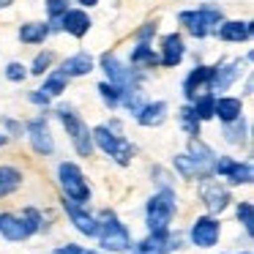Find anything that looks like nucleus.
<instances>
[{
    "label": "nucleus",
    "instance_id": "nucleus-20",
    "mask_svg": "<svg viewBox=\"0 0 254 254\" xmlns=\"http://www.w3.org/2000/svg\"><path fill=\"white\" fill-rule=\"evenodd\" d=\"M167 101H148V104H142V110L137 112V123L142 128H153V126H161V123L167 121Z\"/></svg>",
    "mask_w": 254,
    "mask_h": 254
},
{
    "label": "nucleus",
    "instance_id": "nucleus-14",
    "mask_svg": "<svg viewBox=\"0 0 254 254\" xmlns=\"http://www.w3.org/2000/svg\"><path fill=\"white\" fill-rule=\"evenodd\" d=\"M178 235L172 238L170 230H159V232H150L145 241H139L134 246V254H170L172 249H178Z\"/></svg>",
    "mask_w": 254,
    "mask_h": 254
},
{
    "label": "nucleus",
    "instance_id": "nucleus-4",
    "mask_svg": "<svg viewBox=\"0 0 254 254\" xmlns=\"http://www.w3.org/2000/svg\"><path fill=\"white\" fill-rule=\"evenodd\" d=\"M178 210V197L172 189H161L156 191L153 197L148 199V208H145V221H148V230L150 232H159V230H170V221Z\"/></svg>",
    "mask_w": 254,
    "mask_h": 254
},
{
    "label": "nucleus",
    "instance_id": "nucleus-9",
    "mask_svg": "<svg viewBox=\"0 0 254 254\" xmlns=\"http://www.w3.org/2000/svg\"><path fill=\"white\" fill-rule=\"evenodd\" d=\"M25 131H28L30 148H33L39 156H52L55 153V139H52L47 118H33V121H28L25 123Z\"/></svg>",
    "mask_w": 254,
    "mask_h": 254
},
{
    "label": "nucleus",
    "instance_id": "nucleus-31",
    "mask_svg": "<svg viewBox=\"0 0 254 254\" xmlns=\"http://www.w3.org/2000/svg\"><path fill=\"white\" fill-rule=\"evenodd\" d=\"M99 96H101V101H104L110 110H118V107H121V99H123V88L104 79V82H99Z\"/></svg>",
    "mask_w": 254,
    "mask_h": 254
},
{
    "label": "nucleus",
    "instance_id": "nucleus-23",
    "mask_svg": "<svg viewBox=\"0 0 254 254\" xmlns=\"http://www.w3.org/2000/svg\"><path fill=\"white\" fill-rule=\"evenodd\" d=\"M50 33H52V28H50V22H25L22 28H19V41L22 44H44L47 39H50Z\"/></svg>",
    "mask_w": 254,
    "mask_h": 254
},
{
    "label": "nucleus",
    "instance_id": "nucleus-26",
    "mask_svg": "<svg viewBox=\"0 0 254 254\" xmlns=\"http://www.w3.org/2000/svg\"><path fill=\"white\" fill-rule=\"evenodd\" d=\"M68 82H71V79H68L63 71H58V68H55V71H50V74L44 77V82H41L39 90H41L44 96H50V99H55V96H63V93H66Z\"/></svg>",
    "mask_w": 254,
    "mask_h": 254
},
{
    "label": "nucleus",
    "instance_id": "nucleus-21",
    "mask_svg": "<svg viewBox=\"0 0 254 254\" xmlns=\"http://www.w3.org/2000/svg\"><path fill=\"white\" fill-rule=\"evenodd\" d=\"M0 235L6 238V241H25V238H30L28 227H25L22 216L17 213H0Z\"/></svg>",
    "mask_w": 254,
    "mask_h": 254
},
{
    "label": "nucleus",
    "instance_id": "nucleus-2",
    "mask_svg": "<svg viewBox=\"0 0 254 254\" xmlns=\"http://www.w3.org/2000/svg\"><path fill=\"white\" fill-rule=\"evenodd\" d=\"M178 22H181V28H186L189 36L205 39V36L216 33V28L224 22V11L219 6H199V8H191V11H181Z\"/></svg>",
    "mask_w": 254,
    "mask_h": 254
},
{
    "label": "nucleus",
    "instance_id": "nucleus-1",
    "mask_svg": "<svg viewBox=\"0 0 254 254\" xmlns=\"http://www.w3.org/2000/svg\"><path fill=\"white\" fill-rule=\"evenodd\" d=\"M96 219H99V232H96V238H99L104 252L121 254V252H128V249H131V235H128L126 224H123L112 210H101Z\"/></svg>",
    "mask_w": 254,
    "mask_h": 254
},
{
    "label": "nucleus",
    "instance_id": "nucleus-7",
    "mask_svg": "<svg viewBox=\"0 0 254 254\" xmlns=\"http://www.w3.org/2000/svg\"><path fill=\"white\" fill-rule=\"evenodd\" d=\"M101 68H104L107 74V82L112 85H121L123 90H131V88H139V82H142V71L134 66H126V63H121L112 52H104V55L99 58Z\"/></svg>",
    "mask_w": 254,
    "mask_h": 254
},
{
    "label": "nucleus",
    "instance_id": "nucleus-43",
    "mask_svg": "<svg viewBox=\"0 0 254 254\" xmlns=\"http://www.w3.org/2000/svg\"><path fill=\"white\" fill-rule=\"evenodd\" d=\"M77 254H99V252H88V249H82V246H79V249H77Z\"/></svg>",
    "mask_w": 254,
    "mask_h": 254
},
{
    "label": "nucleus",
    "instance_id": "nucleus-39",
    "mask_svg": "<svg viewBox=\"0 0 254 254\" xmlns=\"http://www.w3.org/2000/svg\"><path fill=\"white\" fill-rule=\"evenodd\" d=\"M0 126L8 131V137H22V131H25V123L14 121V118H0Z\"/></svg>",
    "mask_w": 254,
    "mask_h": 254
},
{
    "label": "nucleus",
    "instance_id": "nucleus-11",
    "mask_svg": "<svg viewBox=\"0 0 254 254\" xmlns=\"http://www.w3.org/2000/svg\"><path fill=\"white\" fill-rule=\"evenodd\" d=\"M210 77H213V66H202V63H197L194 71H189V77L183 79V96H186L189 104H191L197 96L210 93Z\"/></svg>",
    "mask_w": 254,
    "mask_h": 254
},
{
    "label": "nucleus",
    "instance_id": "nucleus-40",
    "mask_svg": "<svg viewBox=\"0 0 254 254\" xmlns=\"http://www.w3.org/2000/svg\"><path fill=\"white\" fill-rule=\"evenodd\" d=\"M30 101H33V104H41V107H47V104H50V96H44L41 90H30Z\"/></svg>",
    "mask_w": 254,
    "mask_h": 254
},
{
    "label": "nucleus",
    "instance_id": "nucleus-10",
    "mask_svg": "<svg viewBox=\"0 0 254 254\" xmlns=\"http://www.w3.org/2000/svg\"><path fill=\"white\" fill-rule=\"evenodd\" d=\"M219 235H221V224L216 216L208 213V216H197L194 219V224H191V243L194 246L210 249V246H216Z\"/></svg>",
    "mask_w": 254,
    "mask_h": 254
},
{
    "label": "nucleus",
    "instance_id": "nucleus-19",
    "mask_svg": "<svg viewBox=\"0 0 254 254\" xmlns=\"http://www.w3.org/2000/svg\"><path fill=\"white\" fill-rule=\"evenodd\" d=\"M93 66H96V61L88 52H77V55L66 58V61L58 66V71H63L68 79H74V77H88V74L93 71Z\"/></svg>",
    "mask_w": 254,
    "mask_h": 254
},
{
    "label": "nucleus",
    "instance_id": "nucleus-25",
    "mask_svg": "<svg viewBox=\"0 0 254 254\" xmlns=\"http://www.w3.org/2000/svg\"><path fill=\"white\" fill-rule=\"evenodd\" d=\"M131 66L145 71V68H156L159 66V52L153 50L150 44H137L131 50Z\"/></svg>",
    "mask_w": 254,
    "mask_h": 254
},
{
    "label": "nucleus",
    "instance_id": "nucleus-36",
    "mask_svg": "<svg viewBox=\"0 0 254 254\" xmlns=\"http://www.w3.org/2000/svg\"><path fill=\"white\" fill-rule=\"evenodd\" d=\"M19 216H22V221H25V227H28L30 235H33V232H39L41 224H44V219H41V213H39L36 208H25Z\"/></svg>",
    "mask_w": 254,
    "mask_h": 254
},
{
    "label": "nucleus",
    "instance_id": "nucleus-34",
    "mask_svg": "<svg viewBox=\"0 0 254 254\" xmlns=\"http://www.w3.org/2000/svg\"><path fill=\"white\" fill-rule=\"evenodd\" d=\"M238 221L243 224L246 235L252 238V235H254V205H252V199H243V202H238Z\"/></svg>",
    "mask_w": 254,
    "mask_h": 254
},
{
    "label": "nucleus",
    "instance_id": "nucleus-15",
    "mask_svg": "<svg viewBox=\"0 0 254 254\" xmlns=\"http://www.w3.org/2000/svg\"><path fill=\"white\" fill-rule=\"evenodd\" d=\"M183 55H186V41L181 33H167L161 39V50H159V66L164 68H175L181 66Z\"/></svg>",
    "mask_w": 254,
    "mask_h": 254
},
{
    "label": "nucleus",
    "instance_id": "nucleus-28",
    "mask_svg": "<svg viewBox=\"0 0 254 254\" xmlns=\"http://www.w3.org/2000/svg\"><path fill=\"white\" fill-rule=\"evenodd\" d=\"M221 131H224L227 142L230 145H243L246 142V121H243V115L238 118V121H230V123H221Z\"/></svg>",
    "mask_w": 254,
    "mask_h": 254
},
{
    "label": "nucleus",
    "instance_id": "nucleus-45",
    "mask_svg": "<svg viewBox=\"0 0 254 254\" xmlns=\"http://www.w3.org/2000/svg\"><path fill=\"white\" fill-rule=\"evenodd\" d=\"M243 254H249V252H243Z\"/></svg>",
    "mask_w": 254,
    "mask_h": 254
},
{
    "label": "nucleus",
    "instance_id": "nucleus-17",
    "mask_svg": "<svg viewBox=\"0 0 254 254\" xmlns=\"http://www.w3.org/2000/svg\"><path fill=\"white\" fill-rule=\"evenodd\" d=\"M189 156H191L194 167H197V175H199L197 181H202V178H210V175H213L216 153H213V150H210L199 137H191V139H189Z\"/></svg>",
    "mask_w": 254,
    "mask_h": 254
},
{
    "label": "nucleus",
    "instance_id": "nucleus-22",
    "mask_svg": "<svg viewBox=\"0 0 254 254\" xmlns=\"http://www.w3.org/2000/svg\"><path fill=\"white\" fill-rule=\"evenodd\" d=\"M243 115V101L235 99V96H219L213 104V118H219L221 123L238 121Z\"/></svg>",
    "mask_w": 254,
    "mask_h": 254
},
{
    "label": "nucleus",
    "instance_id": "nucleus-3",
    "mask_svg": "<svg viewBox=\"0 0 254 254\" xmlns=\"http://www.w3.org/2000/svg\"><path fill=\"white\" fill-rule=\"evenodd\" d=\"M90 137H93V145H99V148L104 150L110 159H115V164H121V167H128L134 159V153H137V148L110 126L90 128Z\"/></svg>",
    "mask_w": 254,
    "mask_h": 254
},
{
    "label": "nucleus",
    "instance_id": "nucleus-32",
    "mask_svg": "<svg viewBox=\"0 0 254 254\" xmlns=\"http://www.w3.org/2000/svg\"><path fill=\"white\" fill-rule=\"evenodd\" d=\"M52 63H55V52H52V50H44V52H39V55L33 58L28 74H33V77H44V71H50Z\"/></svg>",
    "mask_w": 254,
    "mask_h": 254
},
{
    "label": "nucleus",
    "instance_id": "nucleus-44",
    "mask_svg": "<svg viewBox=\"0 0 254 254\" xmlns=\"http://www.w3.org/2000/svg\"><path fill=\"white\" fill-rule=\"evenodd\" d=\"M3 145H6V134H0V148H3Z\"/></svg>",
    "mask_w": 254,
    "mask_h": 254
},
{
    "label": "nucleus",
    "instance_id": "nucleus-27",
    "mask_svg": "<svg viewBox=\"0 0 254 254\" xmlns=\"http://www.w3.org/2000/svg\"><path fill=\"white\" fill-rule=\"evenodd\" d=\"M227 181H230V186H249V183L254 181V170H252V161H238L230 167V172H227Z\"/></svg>",
    "mask_w": 254,
    "mask_h": 254
},
{
    "label": "nucleus",
    "instance_id": "nucleus-12",
    "mask_svg": "<svg viewBox=\"0 0 254 254\" xmlns=\"http://www.w3.org/2000/svg\"><path fill=\"white\" fill-rule=\"evenodd\" d=\"M63 210L68 213V219L77 227V232H82V235H88V238H96V232H99V219H96L93 213H88L85 205H77V202L63 197Z\"/></svg>",
    "mask_w": 254,
    "mask_h": 254
},
{
    "label": "nucleus",
    "instance_id": "nucleus-5",
    "mask_svg": "<svg viewBox=\"0 0 254 254\" xmlns=\"http://www.w3.org/2000/svg\"><path fill=\"white\" fill-rule=\"evenodd\" d=\"M58 181H61V191L66 199H71V202H77V205L90 202V186H88V181H85L82 170H79L74 161H63V164L58 167Z\"/></svg>",
    "mask_w": 254,
    "mask_h": 254
},
{
    "label": "nucleus",
    "instance_id": "nucleus-33",
    "mask_svg": "<svg viewBox=\"0 0 254 254\" xmlns=\"http://www.w3.org/2000/svg\"><path fill=\"white\" fill-rule=\"evenodd\" d=\"M172 164H175L178 172H181L183 181H197V178H199L197 175V167H194V161H191V156H189V153H178Z\"/></svg>",
    "mask_w": 254,
    "mask_h": 254
},
{
    "label": "nucleus",
    "instance_id": "nucleus-13",
    "mask_svg": "<svg viewBox=\"0 0 254 254\" xmlns=\"http://www.w3.org/2000/svg\"><path fill=\"white\" fill-rule=\"evenodd\" d=\"M241 61H227L213 66V77H210V93H224L241 79Z\"/></svg>",
    "mask_w": 254,
    "mask_h": 254
},
{
    "label": "nucleus",
    "instance_id": "nucleus-30",
    "mask_svg": "<svg viewBox=\"0 0 254 254\" xmlns=\"http://www.w3.org/2000/svg\"><path fill=\"white\" fill-rule=\"evenodd\" d=\"M178 121H181V128L189 134V137H199V128H202V121H199V118L194 115L191 104L181 107V115H178Z\"/></svg>",
    "mask_w": 254,
    "mask_h": 254
},
{
    "label": "nucleus",
    "instance_id": "nucleus-35",
    "mask_svg": "<svg viewBox=\"0 0 254 254\" xmlns=\"http://www.w3.org/2000/svg\"><path fill=\"white\" fill-rule=\"evenodd\" d=\"M47 8V17H50V22H58V19L63 17V14L71 8V0H47L44 3Z\"/></svg>",
    "mask_w": 254,
    "mask_h": 254
},
{
    "label": "nucleus",
    "instance_id": "nucleus-18",
    "mask_svg": "<svg viewBox=\"0 0 254 254\" xmlns=\"http://www.w3.org/2000/svg\"><path fill=\"white\" fill-rule=\"evenodd\" d=\"M252 22H241V19H230V22H221L219 28H216V36H219L221 41H230V44H241V41H249L252 39Z\"/></svg>",
    "mask_w": 254,
    "mask_h": 254
},
{
    "label": "nucleus",
    "instance_id": "nucleus-6",
    "mask_svg": "<svg viewBox=\"0 0 254 254\" xmlns=\"http://www.w3.org/2000/svg\"><path fill=\"white\" fill-rule=\"evenodd\" d=\"M58 115H61V123H63V128H66V134L71 137L74 150H77L82 159H90L96 145H93V137H90L88 123H85L74 110H68V107H61V110H58Z\"/></svg>",
    "mask_w": 254,
    "mask_h": 254
},
{
    "label": "nucleus",
    "instance_id": "nucleus-42",
    "mask_svg": "<svg viewBox=\"0 0 254 254\" xmlns=\"http://www.w3.org/2000/svg\"><path fill=\"white\" fill-rule=\"evenodd\" d=\"M8 6H14V0H0V8H8Z\"/></svg>",
    "mask_w": 254,
    "mask_h": 254
},
{
    "label": "nucleus",
    "instance_id": "nucleus-37",
    "mask_svg": "<svg viewBox=\"0 0 254 254\" xmlns=\"http://www.w3.org/2000/svg\"><path fill=\"white\" fill-rule=\"evenodd\" d=\"M156 28H159V22H145L142 28L137 30V33H134V39H137V44H150V41H153V36H156Z\"/></svg>",
    "mask_w": 254,
    "mask_h": 254
},
{
    "label": "nucleus",
    "instance_id": "nucleus-16",
    "mask_svg": "<svg viewBox=\"0 0 254 254\" xmlns=\"http://www.w3.org/2000/svg\"><path fill=\"white\" fill-rule=\"evenodd\" d=\"M58 28H61L63 33L74 36V39H85V36L90 33V28H93V22H90L85 8H68V11L58 19Z\"/></svg>",
    "mask_w": 254,
    "mask_h": 254
},
{
    "label": "nucleus",
    "instance_id": "nucleus-24",
    "mask_svg": "<svg viewBox=\"0 0 254 254\" xmlns=\"http://www.w3.org/2000/svg\"><path fill=\"white\" fill-rule=\"evenodd\" d=\"M22 172L17 170V167L11 164H0V199L8 197V194H14L17 189H22Z\"/></svg>",
    "mask_w": 254,
    "mask_h": 254
},
{
    "label": "nucleus",
    "instance_id": "nucleus-41",
    "mask_svg": "<svg viewBox=\"0 0 254 254\" xmlns=\"http://www.w3.org/2000/svg\"><path fill=\"white\" fill-rule=\"evenodd\" d=\"M79 6H85V8H93V6H99V0H77Z\"/></svg>",
    "mask_w": 254,
    "mask_h": 254
},
{
    "label": "nucleus",
    "instance_id": "nucleus-8",
    "mask_svg": "<svg viewBox=\"0 0 254 254\" xmlns=\"http://www.w3.org/2000/svg\"><path fill=\"white\" fill-rule=\"evenodd\" d=\"M199 197H202V202H205V208H208L210 216H219L221 210H227V205L232 202L230 186H224L221 181H216V175L199 181Z\"/></svg>",
    "mask_w": 254,
    "mask_h": 254
},
{
    "label": "nucleus",
    "instance_id": "nucleus-29",
    "mask_svg": "<svg viewBox=\"0 0 254 254\" xmlns=\"http://www.w3.org/2000/svg\"><path fill=\"white\" fill-rule=\"evenodd\" d=\"M213 104H216V96L213 93H202V96H197V99L191 101V110H194V115L205 123V121H213Z\"/></svg>",
    "mask_w": 254,
    "mask_h": 254
},
{
    "label": "nucleus",
    "instance_id": "nucleus-38",
    "mask_svg": "<svg viewBox=\"0 0 254 254\" xmlns=\"http://www.w3.org/2000/svg\"><path fill=\"white\" fill-rule=\"evenodd\" d=\"M25 77H28V68H25L22 63L14 61V63H8V66H6V79H8V82H22Z\"/></svg>",
    "mask_w": 254,
    "mask_h": 254
}]
</instances>
